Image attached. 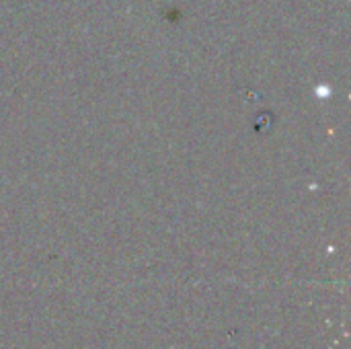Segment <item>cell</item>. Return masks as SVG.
<instances>
[{
    "mask_svg": "<svg viewBox=\"0 0 351 349\" xmlns=\"http://www.w3.org/2000/svg\"><path fill=\"white\" fill-rule=\"evenodd\" d=\"M317 95H323V97H327V95H329V88H317Z\"/></svg>",
    "mask_w": 351,
    "mask_h": 349,
    "instance_id": "obj_1",
    "label": "cell"
}]
</instances>
